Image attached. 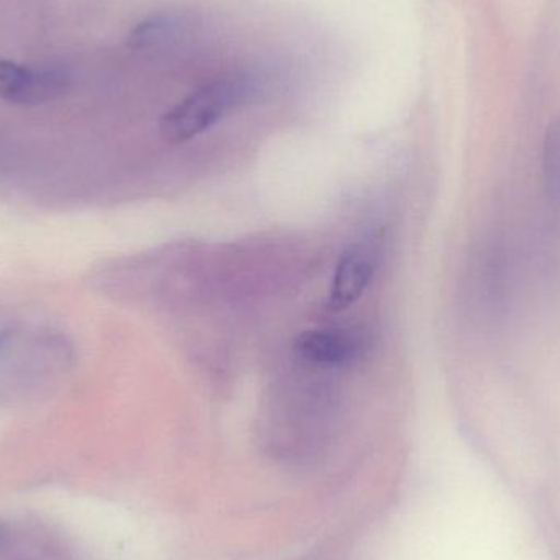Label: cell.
I'll return each mask as SVG.
<instances>
[{"label":"cell","instance_id":"obj_1","mask_svg":"<svg viewBox=\"0 0 560 560\" xmlns=\"http://www.w3.org/2000/svg\"><path fill=\"white\" fill-rule=\"evenodd\" d=\"M249 92L252 82L246 78L217 79L174 105L161 120V131L173 143L190 140L238 107Z\"/></svg>","mask_w":560,"mask_h":560},{"label":"cell","instance_id":"obj_2","mask_svg":"<svg viewBox=\"0 0 560 560\" xmlns=\"http://www.w3.org/2000/svg\"><path fill=\"white\" fill-rule=\"evenodd\" d=\"M68 72L56 66H30L0 58V98L22 107L48 104L65 95Z\"/></svg>","mask_w":560,"mask_h":560},{"label":"cell","instance_id":"obj_3","mask_svg":"<svg viewBox=\"0 0 560 560\" xmlns=\"http://www.w3.org/2000/svg\"><path fill=\"white\" fill-rule=\"evenodd\" d=\"M371 335L361 326L316 328L303 331L293 342L296 355L310 364L341 368L359 361L371 348Z\"/></svg>","mask_w":560,"mask_h":560},{"label":"cell","instance_id":"obj_4","mask_svg":"<svg viewBox=\"0 0 560 560\" xmlns=\"http://www.w3.org/2000/svg\"><path fill=\"white\" fill-rule=\"evenodd\" d=\"M378 266V252L371 243L351 246L339 259L332 275L326 306L341 312L361 299Z\"/></svg>","mask_w":560,"mask_h":560},{"label":"cell","instance_id":"obj_5","mask_svg":"<svg viewBox=\"0 0 560 560\" xmlns=\"http://www.w3.org/2000/svg\"><path fill=\"white\" fill-rule=\"evenodd\" d=\"M542 189L552 213H560V118L552 121L542 141Z\"/></svg>","mask_w":560,"mask_h":560},{"label":"cell","instance_id":"obj_6","mask_svg":"<svg viewBox=\"0 0 560 560\" xmlns=\"http://www.w3.org/2000/svg\"><path fill=\"white\" fill-rule=\"evenodd\" d=\"M0 345H2V338H0Z\"/></svg>","mask_w":560,"mask_h":560}]
</instances>
